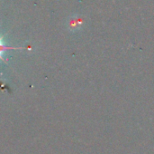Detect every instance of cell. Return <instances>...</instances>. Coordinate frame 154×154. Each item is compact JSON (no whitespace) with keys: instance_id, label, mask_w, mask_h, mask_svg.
Masks as SVG:
<instances>
[{"instance_id":"obj_2","label":"cell","mask_w":154,"mask_h":154,"mask_svg":"<svg viewBox=\"0 0 154 154\" xmlns=\"http://www.w3.org/2000/svg\"><path fill=\"white\" fill-rule=\"evenodd\" d=\"M10 49L14 50V49H23V48H16V47H10V46H8L5 43L4 39L0 36V60H5L4 59V54L5 52H7L8 50H10Z\"/></svg>"},{"instance_id":"obj_1","label":"cell","mask_w":154,"mask_h":154,"mask_svg":"<svg viewBox=\"0 0 154 154\" xmlns=\"http://www.w3.org/2000/svg\"><path fill=\"white\" fill-rule=\"evenodd\" d=\"M69 24L70 29L79 30L83 25V20L80 17H79V16H74V17H71V19H70Z\"/></svg>"}]
</instances>
